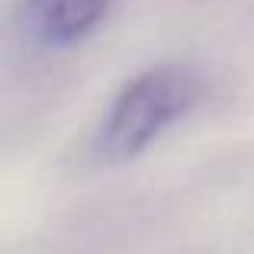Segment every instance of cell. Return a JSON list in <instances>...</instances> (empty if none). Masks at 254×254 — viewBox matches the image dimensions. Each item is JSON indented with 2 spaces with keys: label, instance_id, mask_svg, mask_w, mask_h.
<instances>
[{
  "label": "cell",
  "instance_id": "cell-1",
  "mask_svg": "<svg viewBox=\"0 0 254 254\" xmlns=\"http://www.w3.org/2000/svg\"><path fill=\"white\" fill-rule=\"evenodd\" d=\"M199 81L180 64H161L132 77L113 100L103 123V148L113 158H135L193 106Z\"/></svg>",
  "mask_w": 254,
  "mask_h": 254
},
{
  "label": "cell",
  "instance_id": "cell-2",
  "mask_svg": "<svg viewBox=\"0 0 254 254\" xmlns=\"http://www.w3.org/2000/svg\"><path fill=\"white\" fill-rule=\"evenodd\" d=\"M113 0H29L26 19L45 45H71L106 19Z\"/></svg>",
  "mask_w": 254,
  "mask_h": 254
}]
</instances>
